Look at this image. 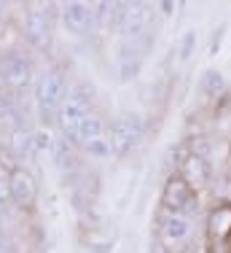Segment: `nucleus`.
Segmentation results:
<instances>
[{
  "label": "nucleus",
  "instance_id": "obj_2",
  "mask_svg": "<svg viewBox=\"0 0 231 253\" xmlns=\"http://www.w3.org/2000/svg\"><path fill=\"white\" fill-rule=\"evenodd\" d=\"M159 208L172 210V213H183L188 218H196L202 213V197L199 191H193L178 172L167 175L161 186V197H159Z\"/></svg>",
  "mask_w": 231,
  "mask_h": 253
},
{
  "label": "nucleus",
  "instance_id": "obj_13",
  "mask_svg": "<svg viewBox=\"0 0 231 253\" xmlns=\"http://www.w3.org/2000/svg\"><path fill=\"white\" fill-rule=\"evenodd\" d=\"M196 89H199V94H202L204 100H218V97L226 94L229 81H226V76H223L221 70L204 68L202 76H199V81H196Z\"/></svg>",
  "mask_w": 231,
  "mask_h": 253
},
{
  "label": "nucleus",
  "instance_id": "obj_18",
  "mask_svg": "<svg viewBox=\"0 0 231 253\" xmlns=\"http://www.w3.org/2000/svg\"><path fill=\"white\" fill-rule=\"evenodd\" d=\"M196 41H199L196 30H186V33L178 38V49H175V54H178L180 62H188V59L193 57V51H196Z\"/></svg>",
  "mask_w": 231,
  "mask_h": 253
},
{
  "label": "nucleus",
  "instance_id": "obj_22",
  "mask_svg": "<svg viewBox=\"0 0 231 253\" xmlns=\"http://www.w3.org/2000/svg\"><path fill=\"white\" fill-rule=\"evenodd\" d=\"M159 8H161V14H164V16H172L178 5H175L172 0H161V3H159Z\"/></svg>",
  "mask_w": 231,
  "mask_h": 253
},
{
  "label": "nucleus",
  "instance_id": "obj_9",
  "mask_svg": "<svg viewBox=\"0 0 231 253\" xmlns=\"http://www.w3.org/2000/svg\"><path fill=\"white\" fill-rule=\"evenodd\" d=\"M24 35H27V41L38 51H46L51 46V19H48V11L30 8L27 16H24Z\"/></svg>",
  "mask_w": 231,
  "mask_h": 253
},
{
  "label": "nucleus",
  "instance_id": "obj_15",
  "mask_svg": "<svg viewBox=\"0 0 231 253\" xmlns=\"http://www.w3.org/2000/svg\"><path fill=\"white\" fill-rule=\"evenodd\" d=\"M102 135H105V122H102L97 113H92V116L83 119L81 126H78V129L70 135V140L78 143V146H83V143L94 140V137H102Z\"/></svg>",
  "mask_w": 231,
  "mask_h": 253
},
{
  "label": "nucleus",
  "instance_id": "obj_17",
  "mask_svg": "<svg viewBox=\"0 0 231 253\" xmlns=\"http://www.w3.org/2000/svg\"><path fill=\"white\" fill-rule=\"evenodd\" d=\"M51 154H54V162H57L59 170H68V167L76 165V156H73V140H70V137H59V140H54Z\"/></svg>",
  "mask_w": 231,
  "mask_h": 253
},
{
  "label": "nucleus",
  "instance_id": "obj_19",
  "mask_svg": "<svg viewBox=\"0 0 231 253\" xmlns=\"http://www.w3.org/2000/svg\"><path fill=\"white\" fill-rule=\"evenodd\" d=\"M188 148H191V156H199V159L212 162V154H215V146L207 135H193L188 137Z\"/></svg>",
  "mask_w": 231,
  "mask_h": 253
},
{
  "label": "nucleus",
  "instance_id": "obj_20",
  "mask_svg": "<svg viewBox=\"0 0 231 253\" xmlns=\"http://www.w3.org/2000/svg\"><path fill=\"white\" fill-rule=\"evenodd\" d=\"M83 151H86L92 159H108V156L113 154V148H111V140H108V135H102V137H94V140H89V143H83Z\"/></svg>",
  "mask_w": 231,
  "mask_h": 253
},
{
  "label": "nucleus",
  "instance_id": "obj_3",
  "mask_svg": "<svg viewBox=\"0 0 231 253\" xmlns=\"http://www.w3.org/2000/svg\"><path fill=\"white\" fill-rule=\"evenodd\" d=\"M92 100H94V89L89 84H78L68 92V97L59 105V113H57V122L62 126L65 137H70L81 126L83 119L92 116Z\"/></svg>",
  "mask_w": 231,
  "mask_h": 253
},
{
  "label": "nucleus",
  "instance_id": "obj_4",
  "mask_svg": "<svg viewBox=\"0 0 231 253\" xmlns=\"http://www.w3.org/2000/svg\"><path fill=\"white\" fill-rule=\"evenodd\" d=\"M68 78L59 68H48L38 76L35 81V102H38L40 113L48 119V116H57L59 113V105L68 97Z\"/></svg>",
  "mask_w": 231,
  "mask_h": 253
},
{
  "label": "nucleus",
  "instance_id": "obj_7",
  "mask_svg": "<svg viewBox=\"0 0 231 253\" xmlns=\"http://www.w3.org/2000/svg\"><path fill=\"white\" fill-rule=\"evenodd\" d=\"M204 243L231 245V200L215 202L204 215Z\"/></svg>",
  "mask_w": 231,
  "mask_h": 253
},
{
  "label": "nucleus",
  "instance_id": "obj_5",
  "mask_svg": "<svg viewBox=\"0 0 231 253\" xmlns=\"http://www.w3.org/2000/svg\"><path fill=\"white\" fill-rule=\"evenodd\" d=\"M143 135H145V122L137 113H124V116L113 119L111 126H108V140H111V148L116 156L129 154L143 140Z\"/></svg>",
  "mask_w": 231,
  "mask_h": 253
},
{
  "label": "nucleus",
  "instance_id": "obj_8",
  "mask_svg": "<svg viewBox=\"0 0 231 253\" xmlns=\"http://www.w3.org/2000/svg\"><path fill=\"white\" fill-rule=\"evenodd\" d=\"M62 25L73 35H86L94 30V5L83 3V0H70L62 5Z\"/></svg>",
  "mask_w": 231,
  "mask_h": 253
},
{
  "label": "nucleus",
  "instance_id": "obj_6",
  "mask_svg": "<svg viewBox=\"0 0 231 253\" xmlns=\"http://www.w3.org/2000/svg\"><path fill=\"white\" fill-rule=\"evenodd\" d=\"M116 33L124 41H140L151 33V11L145 3H118Z\"/></svg>",
  "mask_w": 231,
  "mask_h": 253
},
{
  "label": "nucleus",
  "instance_id": "obj_16",
  "mask_svg": "<svg viewBox=\"0 0 231 253\" xmlns=\"http://www.w3.org/2000/svg\"><path fill=\"white\" fill-rule=\"evenodd\" d=\"M11 148H14V154L19 156V159H27V156H33L35 151H38L35 132H30V129H16L14 135H11Z\"/></svg>",
  "mask_w": 231,
  "mask_h": 253
},
{
  "label": "nucleus",
  "instance_id": "obj_11",
  "mask_svg": "<svg viewBox=\"0 0 231 253\" xmlns=\"http://www.w3.org/2000/svg\"><path fill=\"white\" fill-rule=\"evenodd\" d=\"M8 194L11 200L16 205H22V208H30V205L35 202V197H38V186H35V178L30 175L24 167H14L8 175Z\"/></svg>",
  "mask_w": 231,
  "mask_h": 253
},
{
  "label": "nucleus",
  "instance_id": "obj_1",
  "mask_svg": "<svg viewBox=\"0 0 231 253\" xmlns=\"http://www.w3.org/2000/svg\"><path fill=\"white\" fill-rule=\"evenodd\" d=\"M193 234H196V218H188L183 213H172V210L159 208V215H156V240L169 253H183L186 248H191Z\"/></svg>",
  "mask_w": 231,
  "mask_h": 253
},
{
  "label": "nucleus",
  "instance_id": "obj_21",
  "mask_svg": "<svg viewBox=\"0 0 231 253\" xmlns=\"http://www.w3.org/2000/svg\"><path fill=\"white\" fill-rule=\"evenodd\" d=\"M226 30H229L226 22H221V25L212 30V35H210V46H207V54H210V57H215V54L221 51V46H223V35H226Z\"/></svg>",
  "mask_w": 231,
  "mask_h": 253
},
{
  "label": "nucleus",
  "instance_id": "obj_12",
  "mask_svg": "<svg viewBox=\"0 0 231 253\" xmlns=\"http://www.w3.org/2000/svg\"><path fill=\"white\" fill-rule=\"evenodd\" d=\"M0 73H3V81L8 84L11 89H24L33 81V65H30V59L19 57V54H11V57L3 59Z\"/></svg>",
  "mask_w": 231,
  "mask_h": 253
},
{
  "label": "nucleus",
  "instance_id": "obj_14",
  "mask_svg": "<svg viewBox=\"0 0 231 253\" xmlns=\"http://www.w3.org/2000/svg\"><path fill=\"white\" fill-rule=\"evenodd\" d=\"M116 19H118V3H97L94 5V33L108 35L116 30Z\"/></svg>",
  "mask_w": 231,
  "mask_h": 253
},
{
  "label": "nucleus",
  "instance_id": "obj_10",
  "mask_svg": "<svg viewBox=\"0 0 231 253\" xmlns=\"http://www.w3.org/2000/svg\"><path fill=\"white\" fill-rule=\"evenodd\" d=\"M178 175L183 178L193 191H199V194H202L204 189H210V186H212V175H215V167H212V162H207V159H199V156H188V159L183 162V167L178 170Z\"/></svg>",
  "mask_w": 231,
  "mask_h": 253
}]
</instances>
